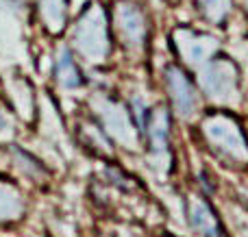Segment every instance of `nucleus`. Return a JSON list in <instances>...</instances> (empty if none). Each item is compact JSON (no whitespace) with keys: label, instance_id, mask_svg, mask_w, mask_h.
I'll return each mask as SVG.
<instances>
[{"label":"nucleus","instance_id":"f257e3e1","mask_svg":"<svg viewBox=\"0 0 248 237\" xmlns=\"http://www.w3.org/2000/svg\"><path fill=\"white\" fill-rule=\"evenodd\" d=\"M72 46L87 63H105L111 52L107 13L100 4L83 9L77 24L72 26Z\"/></svg>","mask_w":248,"mask_h":237},{"label":"nucleus","instance_id":"f03ea898","mask_svg":"<svg viewBox=\"0 0 248 237\" xmlns=\"http://www.w3.org/2000/svg\"><path fill=\"white\" fill-rule=\"evenodd\" d=\"M113 29H116L118 39L122 46L131 52H141L146 46V35H148V26H146L144 11L137 7L135 2L120 0L113 9Z\"/></svg>","mask_w":248,"mask_h":237},{"label":"nucleus","instance_id":"7ed1b4c3","mask_svg":"<svg viewBox=\"0 0 248 237\" xmlns=\"http://www.w3.org/2000/svg\"><path fill=\"white\" fill-rule=\"evenodd\" d=\"M166 83L170 98L174 103L176 111L181 116H189L196 107V94H194L192 81L187 78V74L179 68V65H168L166 68Z\"/></svg>","mask_w":248,"mask_h":237},{"label":"nucleus","instance_id":"20e7f679","mask_svg":"<svg viewBox=\"0 0 248 237\" xmlns=\"http://www.w3.org/2000/svg\"><path fill=\"white\" fill-rule=\"evenodd\" d=\"M55 78L63 89H78L83 85L81 70H78L77 59H74L72 50L68 46L59 48V55L55 61Z\"/></svg>","mask_w":248,"mask_h":237},{"label":"nucleus","instance_id":"39448f33","mask_svg":"<svg viewBox=\"0 0 248 237\" xmlns=\"http://www.w3.org/2000/svg\"><path fill=\"white\" fill-rule=\"evenodd\" d=\"M39 17L50 33H61L68 22V0H37Z\"/></svg>","mask_w":248,"mask_h":237},{"label":"nucleus","instance_id":"423d86ee","mask_svg":"<svg viewBox=\"0 0 248 237\" xmlns=\"http://www.w3.org/2000/svg\"><path fill=\"white\" fill-rule=\"evenodd\" d=\"M179 52H183L185 59L192 61V63H201V61L207 59V55L211 52V39L209 37H202V35L196 33H189V30H179Z\"/></svg>","mask_w":248,"mask_h":237},{"label":"nucleus","instance_id":"0eeeda50","mask_svg":"<svg viewBox=\"0 0 248 237\" xmlns=\"http://www.w3.org/2000/svg\"><path fill=\"white\" fill-rule=\"evenodd\" d=\"M22 211H24V205H22L20 192L0 181V222L17 220Z\"/></svg>","mask_w":248,"mask_h":237},{"label":"nucleus","instance_id":"6e6552de","mask_svg":"<svg viewBox=\"0 0 248 237\" xmlns=\"http://www.w3.org/2000/svg\"><path fill=\"white\" fill-rule=\"evenodd\" d=\"M11 152H13V159H16V165L26 174V177H31V178H42V177H46V174H48L46 168H44V165L39 163V161L35 159L31 152H26L24 148L11 146Z\"/></svg>","mask_w":248,"mask_h":237},{"label":"nucleus","instance_id":"1a4fd4ad","mask_svg":"<svg viewBox=\"0 0 248 237\" xmlns=\"http://www.w3.org/2000/svg\"><path fill=\"white\" fill-rule=\"evenodd\" d=\"M198 4L211 22H222L231 11V0H198Z\"/></svg>","mask_w":248,"mask_h":237},{"label":"nucleus","instance_id":"9d476101","mask_svg":"<svg viewBox=\"0 0 248 237\" xmlns=\"http://www.w3.org/2000/svg\"><path fill=\"white\" fill-rule=\"evenodd\" d=\"M0 126H2V118H0Z\"/></svg>","mask_w":248,"mask_h":237}]
</instances>
